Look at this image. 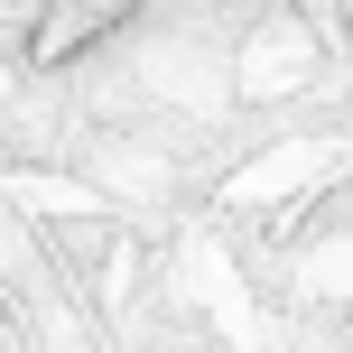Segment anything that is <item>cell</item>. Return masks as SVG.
Here are the masks:
<instances>
[{"label":"cell","mask_w":353,"mask_h":353,"mask_svg":"<svg viewBox=\"0 0 353 353\" xmlns=\"http://www.w3.org/2000/svg\"><path fill=\"white\" fill-rule=\"evenodd\" d=\"M140 0H37V28H28V65H74L93 56L112 28H130Z\"/></svg>","instance_id":"6da1fadb"}]
</instances>
